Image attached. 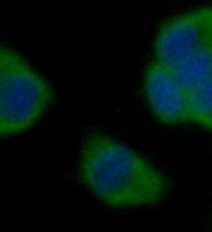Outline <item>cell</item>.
Instances as JSON below:
<instances>
[{
    "label": "cell",
    "mask_w": 212,
    "mask_h": 232,
    "mask_svg": "<svg viewBox=\"0 0 212 232\" xmlns=\"http://www.w3.org/2000/svg\"><path fill=\"white\" fill-rule=\"evenodd\" d=\"M21 59L22 57L16 51L4 44H0V101L3 100L7 92L10 75Z\"/></svg>",
    "instance_id": "cell-6"
},
{
    "label": "cell",
    "mask_w": 212,
    "mask_h": 232,
    "mask_svg": "<svg viewBox=\"0 0 212 232\" xmlns=\"http://www.w3.org/2000/svg\"><path fill=\"white\" fill-rule=\"evenodd\" d=\"M193 122L212 131V74L190 88Z\"/></svg>",
    "instance_id": "cell-5"
},
{
    "label": "cell",
    "mask_w": 212,
    "mask_h": 232,
    "mask_svg": "<svg viewBox=\"0 0 212 232\" xmlns=\"http://www.w3.org/2000/svg\"><path fill=\"white\" fill-rule=\"evenodd\" d=\"M79 175L91 192L114 208L155 204L165 193V179L136 149L105 134L83 141Z\"/></svg>",
    "instance_id": "cell-1"
},
{
    "label": "cell",
    "mask_w": 212,
    "mask_h": 232,
    "mask_svg": "<svg viewBox=\"0 0 212 232\" xmlns=\"http://www.w3.org/2000/svg\"><path fill=\"white\" fill-rule=\"evenodd\" d=\"M212 42V7H198L167 20L154 42V61L177 69Z\"/></svg>",
    "instance_id": "cell-3"
},
{
    "label": "cell",
    "mask_w": 212,
    "mask_h": 232,
    "mask_svg": "<svg viewBox=\"0 0 212 232\" xmlns=\"http://www.w3.org/2000/svg\"><path fill=\"white\" fill-rule=\"evenodd\" d=\"M52 100L53 91L49 83L22 57L0 101V137L29 130L43 117Z\"/></svg>",
    "instance_id": "cell-2"
},
{
    "label": "cell",
    "mask_w": 212,
    "mask_h": 232,
    "mask_svg": "<svg viewBox=\"0 0 212 232\" xmlns=\"http://www.w3.org/2000/svg\"><path fill=\"white\" fill-rule=\"evenodd\" d=\"M144 87L150 109L160 122H193L190 91L175 69L153 61L145 73Z\"/></svg>",
    "instance_id": "cell-4"
}]
</instances>
